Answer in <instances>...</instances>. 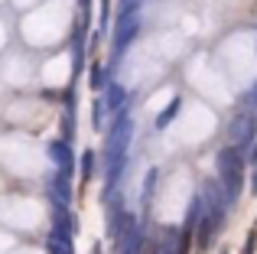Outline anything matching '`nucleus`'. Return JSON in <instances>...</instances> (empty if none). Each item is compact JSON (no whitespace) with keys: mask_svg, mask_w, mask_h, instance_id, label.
Segmentation results:
<instances>
[]
</instances>
